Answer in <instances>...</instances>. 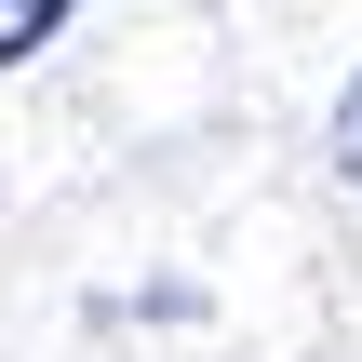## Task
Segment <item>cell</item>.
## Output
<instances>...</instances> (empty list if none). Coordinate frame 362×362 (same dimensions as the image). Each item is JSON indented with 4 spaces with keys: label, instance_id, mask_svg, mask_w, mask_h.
Listing matches in <instances>:
<instances>
[{
    "label": "cell",
    "instance_id": "obj_1",
    "mask_svg": "<svg viewBox=\"0 0 362 362\" xmlns=\"http://www.w3.org/2000/svg\"><path fill=\"white\" fill-rule=\"evenodd\" d=\"M54 27H67V0H0V67H27Z\"/></svg>",
    "mask_w": 362,
    "mask_h": 362
},
{
    "label": "cell",
    "instance_id": "obj_2",
    "mask_svg": "<svg viewBox=\"0 0 362 362\" xmlns=\"http://www.w3.org/2000/svg\"><path fill=\"white\" fill-rule=\"evenodd\" d=\"M336 175H362V81L336 94Z\"/></svg>",
    "mask_w": 362,
    "mask_h": 362
}]
</instances>
